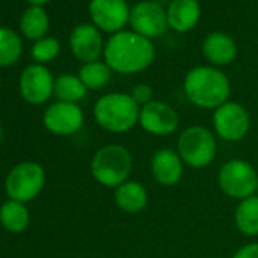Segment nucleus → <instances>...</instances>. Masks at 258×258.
Returning a JSON list of instances; mask_svg holds the SVG:
<instances>
[{
    "mask_svg": "<svg viewBox=\"0 0 258 258\" xmlns=\"http://www.w3.org/2000/svg\"><path fill=\"white\" fill-rule=\"evenodd\" d=\"M105 62L117 73L133 75L146 70L155 59V46L136 32H117L105 44Z\"/></svg>",
    "mask_w": 258,
    "mask_h": 258,
    "instance_id": "1",
    "label": "nucleus"
},
{
    "mask_svg": "<svg viewBox=\"0 0 258 258\" xmlns=\"http://www.w3.org/2000/svg\"><path fill=\"white\" fill-rule=\"evenodd\" d=\"M184 91L188 100L205 109H217L228 102L231 85L226 75L214 67H195L184 81Z\"/></svg>",
    "mask_w": 258,
    "mask_h": 258,
    "instance_id": "2",
    "label": "nucleus"
},
{
    "mask_svg": "<svg viewBox=\"0 0 258 258\" xmlns=\"http://www.w3.org/2000/svg\"><path fill=\"white\" fill-rule=\"evenodd\" d=\"M94 118L105 131L117 134L127 133L139 123L140 106L131 94L109 93L96 102Z\"/></svg>",
    "mask_w": 258,
    "mask_h": 258,
    "instance_id": "3",
    "label": "nucleus"
},
{
    "mask_svg": "<svg viewBox=\"0 0 258 258\" xmlns=\"http://www.w3.org/2000/svg\"><path fill=\"white\" fill-rule=\"evenodd\" d=\"M133 170V155L121 145H106L100 148L91 161L94 179L105 187H118L126 182Z\"/></svg>",
    "mask_w": 258,
    "mask_h": 258,
    "instance_id": "4",
    "label": "nucleus"
},
{
    "mask_svg": "<svg viewBox=\"0 0 258 258\" xmlns=\"http://www.w3.org/2000/svg\"><path fill=\"white\" fill-rule=\"evenodd\" d=\"M216 139L204 126H190L178 139V154L190 167H207L216 158Z\"/></svg>",
    "mask_w": 258,
    "mask_h": 258,
    "instance_id": "5",
    "label": "nucleus"
},
{
    "mask_svg": "<svg viewBox=\"0 0 258 258\" xmlns=\"http://www.w3.org/2000/svg\"><path fill=\"white\" fill-rule=\"evenodd\" d=\"M258 185L255 169L244 160L234 158L225 163L219 172L220 190L232 199H247L253 196Z\"/></svg>",
    "mask_w": 258,
    "mask_h": 258,
    "instance_id": "6",
    "label": "nucleus"
},
{
    "mask_svg": "<svg viewBox=\"0 0 258 258\" xmlns=\"http://www.w3.org/2000/svg\"><path fill=\"white\" fill-rule=\"evenodd\" d=\"M44 170L40 164L26 161L17 164L7 176L5 188L8 196L17 202L32 201L44 187Z\"/></svg>",
    "mask_w": 258,
    "mask_h": 258,
    "instance_id": "7",
    "label": "nucleus"
},
{
    "mask_svg": "<svg viewBox=\"0 0 258 258\" xmlns=\"http://www.w3.org/2000/svg\"><path fill=\"white\" fill-rule=\"evenodd\" d=\"M216 134L226 142H240L246 137L250 120L247 111L235 102H226L213 114Z\"/></svg>",
    "mask_w": 258,
    "mask_h": 258,
    "instance_id": "8",
    "label": "nucleus"
},
{
    "mask_svg": "<svg viewBox=\"0 0 258 258\" xmlns=\"http://www.w3.org/2000/svg\"><path fill=\"white\" fill-rule=\"evenodd\" d=\"M129 23H131L136 34L146 37V38H158L164 35L169 29L167 13L152 0H145L139 2L129 16Z\"/></svg>",
    "mask_w": 258,
    "mask_h": 258,
    "instance_id": "9",
    "label": "nucleus"
},
{
    "mask_svg": "<svg viewBox=\"0 0 258 258\" xmlns=\"http://www.w3.org/2000/svg\"><path fill=\"white\" fill-rule=\"evenodd\" d=\"M139 123L146 133L152 136L166 137L173 134L178 129L179 117L178 112L169 103L152 100L140 108Z\"/></svg>",
    "mask_w": 258,
    "mask_h": 258,
    "instance_id": "10",
    "label": "nucleus"
},
{
    "mask_svg": "<svg viewBox=\"0 0 258 258\" xmlns=\"http://www.w3.org/2000/svg\"><path fill=\"white\" fill-rule=\"evenodd\" d=\"M90 16L99 29L117 34L129 22L131 11L124 0H91Z\"/></svg>",
    "mask_w": 258,
    "mask_h": 258,
    "instance_id": "11",
    "label": "nucleus"
},
{
    "mask_svg": "<svg viewBox=\"0 0 258 258\" xmlns=\"http://www.w3.org/2000/svg\"><path fill=\"white\" fill-rule=\"evenodd\" d=\"M84 123L82 109L76 103L56 102L44 112V124L56 136H70L78 133Z\"/></svg>",
    "mask_w": 258,
    "mask_h": 258,
    "instance_id": "12",
    "label": "nucleus"
},
{
    "mask_svg": "<svg viewBox=\"0 0 258 258\" xmlns=\"http://www.w3.org/2000/svg\"><path fill=\"white\" fill-rule=\"evenodd\" d=\"M53 84L50 72L43 66L28 67L20 79V90L23 97L29 103H43L53 93Z\"/></svg>",
    "mask_w": 258,
    "mask_h": 258,
    "instance_id": "13",
    "label": "nucleus"
},
{
    "mask_svg": "<svg viewBox=\"0 0 258 258\" xmlns=\"http://www.w3.org/2000/svg\"><path fill=\"white\" fill-rule=\"evenodd\" d=\"M70 46L73 55L85 64L97 61L103 50L102 35L99 29L93 25L76 26L70 35Z\"/></svg>",
    "mask_w": 258,
    "mask_h": 258,
    "instance_id": "14",
    "label": "nucleus"
},
{
    "mask_svg": "<svg viewBox=\"0 0 258 258\" xmlns=\"http://www.w3.org/2000/svg\"><path fill=\"white\" fill-rule=\"evenodd\" d=\"M151 170L157 182L170 187L181 181L184 175V161L172 149H160L151 160Z\"/></svg>",
    "mask_w": 258,
    "mask_h": 258,
    "instance_id": "15",
    "label": "nucleus"
},
{
    "mask_svg": "<svg viewBox=\"0 0 258 258\" xmlns=\"http://www.w3.org/2000/svg\"><path fill=\"white\" fill-rule=\"evenodd\" d=\"M166 13L169 28L176 32H188L199 22L201 5L198 0H172Z\"/></svg>",
    "mask_w": 258,
    "mask_h": 258,
    "instance_id": "16",
    "label": "nucleus"
},
{
    "mask_svg": "<svg viewBox=\"0 0 258 258\" xmlns=\"http://www.w3.org/2000/svg\"><path fill=\"white\" fill-rule=\"evenodd\" d=\"M204 56L214 66H226L237 55L235 41L225 32H213L202 43Z\"/></svg>",
    "mask_w": 258,
    "mask_h": 258,
    "instance_id": "17",
    "label": "nucleus"
},
{
    "mask_svg": "<svg viewBox=\"0 0 258 258\" xmlns=\"http://www.w3.org/2000/svg\"><path fill=\"white\" fill-rule=\"evenodd\" d=\"M148 190L137 181H126L115 188L114 201L117 207L129 214H136L145 210L148 205Z\"/></svg>",
    "mask_w": 258,
    "mask_h": 258,
    "instance_id": "18",
    "label": "nucleus"
},
{
    "mask_svg": "<svg viewBox=\"0 0 258 258\" xmlns=\"http://www.w3.org/2000/svg\"><path fill=\"white\" fill-rule=\"evenodd\" d=\"M237 229L244 235H258V196L243 199L235 211Z\"/></svg>",
    "mask_w": 258,
    "mask_h": 258,
    "instance_id": "19",
    "label": "nucleus"
},
{
    "mask_svg": "<svg viewBox=\"0 0 258 258\" xmlns=\"http://www.w3.org/2000/svg\"><path fill=\"white\" fill-rule=\"evenodd\" d=\"M0 222L11 232H22L29 225V211L22 202L11 199L0 208Z\"/></svg>",
    "mask_w": 258,
    "mask_h": 258,
    "instance_id": "20",
    "label": "nucleus"
},
{
    "mask_svg": "<svg viewBox=\"0 0 258 258\" xmlns=\"http://www.w3.org/2000/svg\"><path fill=\"white\" fill-rule=\"evenodd\" d=\"M53 93L59 99V102L76 103L87 94V87L78 76L73 75H61L56 78L53 84Z\"/></svg>",
    "mask_w": 258,
    "mask_h": 258,
    "instance_id": "21",
    "label": "nucleus"
},
{
    "mask_svg": "<svg viewBox=\"0 0 258 258\" xmlns=\"http://www.w3.org/2000/svg\"><path fill=\"white\" fill-rule=\"evenodd\" d=\"M79 79L87 88L99 90V88H103L109 82L111 69L108 67L106 62H100V61L87 62L79 70Z\"/></svg>",
    "mask_w": 258,
    "mask_h": 258,
    "instance_id": "22",
    "label": "nucleus"
},
{
    "mask_svg": "<svg viewBox=\"0 0 258 258\" xmlns=\"http://www.w3.org/2000/svg\"><path fill=\"white\" fill-rule=\"evenodd\" d=\"M20 28L22 32L32 40H37L40 37H43L49 28V19L47 14L44 13L43 8L40 7H32L29 8L25 14L23 19L20 22Z\"/></svg>",
    "mask_w": 258,
    "mask_h": 258,
    "instance_id": "23",
    "label": "nucleus"
},
{
    "mask_svg": "<svg viewBox=\"0 0 258 258\" xmlns=\"http://www.w3.org/2000/svg\"><path fill=\"white\" fill-rule=\"evenodd\" d=\"M22 52V43L11 29H0V67L14 64Z\"/></svg>",
    "mask_w": 258,
    "mask_h": 258,
    "instance_id": "24",
    "label": "nucleus"
},
{
    "mask_svg": "<svg viewBox=\"0 0 258 258\" xmlns=\"http://www.w3.org/2000/svg\"><path fill=\"white\" fill-rule=\"evenodd\" d=\"M58 52H59V43L55 38H44L34 46L32 56L38 62H47L53 59L58 55Z\"/></svg>",
    "mask_w": 258,
    "mask_h": 258,
    "instance_id": "25",
    "label": "nucleus"
},
{
    "mask_svg": "<svg viewBox=\"0 0 258 258\" xmlns=\"http://www.w3.org/2000/svg\"><path fill=\"white\" fill-rule=\"evenodd\" d=\"M152 96H154V91H152V87L148 85V84H139L133 88L131 91V97L137 102V105L140 106H145L146 103L152 102Z\"/></svg>",
    "mask_w": 258,
    "mask_h": 258,
    "instance_id": "26",
    "label": "nucleus"
},
{
    "mask_svg": "<svg viewBox=\"0 0 258 258\" xmlns=\"http://www.w3.org/2000/svg\"><path fill=\"white\" fill-rule=\"evenodd\" d=\"M232 258H258V243H249L240 247Z\"/></svg>",
    "mask_w": 258,
    "mask_h": 258,
    "instance_id": "27",
    "label": "nucleus"
},
{
    "mask_svg": "<svg viewBox=\"0 0 258 258\" xmlns=\"http://www.w3.org/2000/svg\"><path fill=\"white\" fill-rule=\"evenodd\" d=\"M28 2L34 4V7H40V5H43V4L49 2V0H28Z\"/></svg>",
    "mask_w": 258,
    "mask_h": 258,
    "instance_id": "28",
    "label": "nucleus"
},
{
    "mask_svg": "<svg viewBox=\"0 0 258 258\" xmlns=\"http://www.w3.org/2000/svg\"><path fill=\"white\" fill-rule=\"evenodd\" d=\"M2 136H4V133H2V127H0V140H2Z\"/></svg>",
    "mask_w": 258,
    "mask_h": 258,
    "instance_id": "29",
    "label": "nucleus"
},
{
    "mask_svg": "<svg viewBox=\"0 0 258 258\" xmlns=\"http://www.w3.org/2000/svg\"><path fill=\"white\" fill-rule=\"evenodd\" d=\"M256 191H258V185H256Z\"/></svg>",
    "mask_w": 258,
    "mask_h": 258,
    "instance_id": "30",
    "label": "nucleus"
}]
</instances>
